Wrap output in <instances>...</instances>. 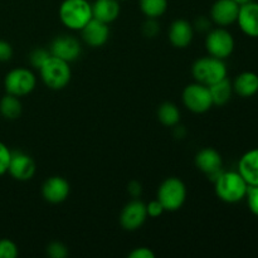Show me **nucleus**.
Listing matches in <instances>:
<instances>
[{"mask_svg": "<svg viewBox=\"0 0 258 258\" xmlns=\"http://www.w3.org/2000/svg\"><path fill=\"white\" fill-rule=\"evenodd\" d=\"M248 184L238 171H222L214 181L217 197L226 203L233 204L246 198Z\"/></svg>", "mask_w": 258, "mask_h": 258, "instance_id": "1", "label": "nucleus"}, {"mask_svg": "<svg viewBox=\"0 0 258 258\" xmlns=\"http://www.w3.org/2000/svg\"><path fill=\"white\" fill-rule=\"evenodd\" d=\"M58 15L66 28L81 30L93 18L92 4L88 0H63Z\"/></svg>", "mask_w": 258, "mask_h": 258, "instance_id": "2", "label": "nucleus"}, {"mask_svg": "<svg viewBox=\"0 0 258 258\" xmlns=\"http://www.w3.org/2000/svg\"><path fill=\"white\" fill-rule=\"evenodd\" d=\"M39 75L43 83L50 90L59 91L67 87L72 78L70 63L50 54L39 68Z\"/></svg>", "mask_w": 258, "mask_h": 258, "instance_id": "3", "label": "nucleus"}, {"mask_svg": "<svg viewBox=\"0 0 258 258\" xmlns=\"http://www.w3.org/2000/svg\"><path fill=\"white\" fill-rule=\"evenodd\" d=\"M227 66L223 59L212 57H202L191 66V76L194 81L204 86H211L227 77Z\"/></svg>", "mask_w": 258, "mask_h": 258, "instance_id": "4", "label": "nucleus"}, {"mask_svg": "<svg viewBox=\"0 0 258 258\" xmlns=\"http://www.w3.org/2000/svg\"><path fill=\"white\" fill-rule=\"evenodd\" d=\"M158 199L168 212H175L183 207L186 199V186L179 178L165 179L158 189Z\"/></svg>", "mask_w": 258, "mask_h": 258, "instance_id": "5", "label": "nucleus"}, {"mask_svg": "<svg viewBox=\"0 0 258 258\" xmlns=\"http://www.w3.org/2000/svg\"><path fill=\"white\" fill-rule=\"evenodd\" d=\"M37 85V77L28 68H14L9 71L4 78V87L7 93L17 97L29 95Z\"/></svg>", "mask_w": 258, "mask_h": 258, "instance_id": "6", "label": "nucleus"}, {"mask_svg": "<svg viewBox=\"0 0 258 258\" xmlns=\"http://www.w3.org/2000/svg\"><path fill=\"white\" fill-rule=\"evenodd\" d=\"M183 103L193 113H204L213 106L208 86L194 82L186 86L183 91Z\"/></svg>", "mask_w": 258, "mask_h": 258, "instance_id": "7", "label": "nucleus"}, {"mask_svg": "<svg viewBox=\"0 0 258 258\" xmlns=\"http://www.w3.org/2000/svg\"><path fill=\"white\" fill-rule=\"evenodd\" d=\"M206 48L209 55L226 59L234 50V38L223 27L209 30L206 37Z\"/></svg>", "mask_w": 258, "mask_h": 258, "instance_id": "8", "label": "nucleus"}, {"mask_svg": "<svg viewBox=\"0 0 258 258\" xmlns=\"http://www.w3.org/2000/svg\"><path fill=\"white\" fill-rule=\"evenodd\" d=\"M148 219L146 204L144 202L134 199L128 202L120 214V224L125 231L133 232L140 228Z\"/></svg>", "mask_w": 258, "mask_h": 258, "instance_id": "9", "label": "nucleus"}, {"mask_svg": "<svg viewBox=\"0 0 258 258\" xmlns=\"http://www.w3.org/2000/svg\"><path fill=\"white\" fill-rule=\"evenodd\" d=\"M196 165L214 183L223 171V159L216 149L204 148L196 155Z\"/></svg>", "mask_w": 258, "mask_h": 258, "instance_id": "10", "label": "nucleus"}, {"mask_svg": "<svg viewBox=\"0 0 258 258\" xmlns=\"http://www.w3.org/2000/svg\"><path fill=\"white\" fill-rule=\"evenodd\" d=\"M50 54L71 63L78 59L82 53V47L77 38L73 35H60L53 39L49 47Z\"/></svg>", "mask_w": 258, "mask_h": 258, "instance_id": "11", "label": "nucleus"}, {"mask_svg": "<svg viewBox=\"0 0 258 258\" xmlns=\"http://www.w3.org/2000/svg\"><path fill=\"white\" fill-rule=\"evenodd\" d=\"M35 163L33 158L23 151H12L8 173L19 181H27L34 176Z\"/></svg>", "mask_w": 258, "mask_h": 258, "instance_id": "12", "label": "nucleus"}, {"mask_svg": "<svg viewBox=\"0 0 258 258\" xmlns=\"http://www.w3.org/2000/svg\"><path fill=\"white\" fill-rule=\"evenodd\" d=\"M80 32L81 35H82L83 42L92 48L102 47L107 43L108 38H110L108 24L98 19H95V18H92Z\"/></svg>", "mask_w": 258, "mask_h": 258, "instance_id": "13", "label": "nucleus"}, {"mask_svg": "<svg viewBox=\"0 0 258 258\" xmlns=\"http://www.w3.org/2000/svg\"><path fill=\"white\" fill-rule=\"evenodd\" d=\"M239 7L234 0H217L211 8V18L219 27H228L237 22Z\"/></svg>", "mask_w": 258, "mask_h": 258, "instance_id": "14", "label": "nucleus"}, {"mask_svg": "<svg viewBox=\"0 0 258 258\" xmlns=\"http://www.w3.org/2000/svg\"><path fill=\"white\" fill-rule=\"evenodd\" d=\"M71 191L70 183L62 176H50L43 183L42 196L52 204H59L68 198Z\"/></svg>", "mask_w": 258, "mask_h": 258, "instance_id": "15", "label": "nucleus"}, {"mask_svg": "<svg viewBox=\"0 0 258 258\" xmlns=\"http://www.w3.org/2000/svg\"><path fill=\"white\" fill-rule=\"evenodd\" d=\"M237 23L244 34L251 38H258V3L252 0L241 5Z\"/></svg>", "mask_w": 258, "mask_h": 258, "instance_id": "16", "label": "nucleus"}, {"mask_svg": "<svg viewBox=\"0 0 258 258\" xmlns=\"http://www.w3.org/2000/svg\"><path fill=\"white\" fill-rule=\"evenodd\" d=\"M194 38V28L188 20L176 19L169 28V42L175 48H186Z\"/></svg>", "mask_w": 258, "mask_h": 258, "instance_id": "17", "label": "nucleus"}, {"mask_svg": "<svg viewBox=\"0 0 258 258\" xmlns=\"http://www.w3.org/2000/svg\"><path fill=\"white\" fill-rule=\"evenodd\" d=\"M238 173L248 185H258V148L242 155L238 161Z\"/></svg>", "mask_w": 258, "mask_h": 258, "instance_id": "18", "label": "nucleus"}, {"mask_svg": "<svg viewBox=\"0 0 258 258\" xmlns=\"http://www.w3.org/2000/svg\"><path fill=\"white\" fill-rule=\"evenodd\" d=\"M120 2L118 0H96L92 4V15L95 19L110 24L115 22L120 15Z\"/></svg>", "mask_w": 258, "mask_h": 258, "instance_id": "19", "label": "nucleus"}, {"mask_svg": "<svg viewBox=\"0 0 258 258\" xmlns=\"http://www.w3.org/2000/svg\"><path fill=\"white\" fill-rule=\"evenodd\" d=\"M233 92L239 97L249 98L258 92V75L251 71L239 73L233 82Z\"/></svg>", "mask_w": 258, "mask_h": 258, "instance_id": "20", "label": "nucleus"}, {"mask_svg": "<svg viewBox=\"0 0 258 258\" xmlns=\"http://www.w3.org/2000/svg\"><path fill=\"white\" fill-rule=\"evenodd\" d=\"M208 88L212 96V101H213V106H224L229 102L232 95H233V85L227 77L208 86Z\"/></svg>", "mask_w": 258, "mask_h": 258, "instance_id": "21", "label": "nucleus"}, {"mask_svg": "<svg viewBox=\"0 0 258 258\" xmlns=\"http://www.w3.org/2000/svg\"><path fill=\"white\" fill-rule=\"evenodd\" d=\"M23 106L19 97L7 93L0 100V115L7 120H17L22 115Z\"/></svg>", "mask_w": 258, "mask_h": 258, "instance_id": "22", "label": "nucleus"}, {"mask_svg": "<svg viewBox=\"0 0 258 258\" xmlns=\"http://www.w3.org/2000/svg\"><path fill=\"white\" fill-rule=\"evenodd\" d=\"M158 118L164 126L174 127L180 121V111L173 102H164L158 108Z\"/></svg>", "mask_w": 258, "mask_h": 258, "instance_id": "23", "label": "nucleus"}, {"mask_svg": "<svg viewBox=\"0 0 258 258\" xmlns=\"http://www.w3.org/2000/svg\"><path fill=\"white\" fill-rule=\"evenodd\" d=\"M139 4L143 14L153 19L160 18L168 9V0H140Z\"/></svg>", "mask_w": 258, "mask_h": 258, "instance_id": "24", "label": "nucleus"}, {"mask_svg": "<svg viewBox=\"0 0 258 258\" xmlns=\"http://www.w3.org/2000/svg\"><path fill=\"white\" fill-rule=\"evenodd\" d=\"M50 52L49 49H44V48H35L30 52L29 54V62L32 64V67L39 70L42 67L43 63L49 58Z\"/></svg>", "mask_w": 258, "mask_h": 258, "instance_id": "25", "label": "nucleus"}, {"mask_svg": "<svg viewBox=\"0 0 258 258\" xmlns=\"http://www.w3.org/2000/svg\"><path fill=\"white\" fill-rule=\"evenodd\" d=\"M18 246L8 238L0 239V258H15L18 256Z\"/></svg>", "mask_w": 258, "mask_h": 258, "instance_id": "26", "label": "nucleus"}, {"mask_svg": "<svg viewBox=\"0 0 258 258\" xmlns=\"http://www.w3.org/2000/svg\"><path fill=\"white\" fill-rule=\"evenodd\" d=\"M47 254L52 258H66L70 254L68 248L62 242H50L47 246Z\"/></svg>", "mask_w": 258, "mask_h": 258, "instance_id": "27", "label": "nucleus"}, {"mask_svg": "<svg viewBox=\"0 0 258 258\" xmlns=\"http://www.w3.org/2000/svg\"><path fill=\"white\" fill-rule=\"evenodd\" d=\"M246 199L251 213L258 217V185H248Z\"/></svg>", "mask_w": 258, "mask_h": 258, "instance_id": "28", "label": "nucleus"}, {"mask_svg": "<svg viewBox=\"0 0 258 258\" xmlns=\"http://www.w3.org/2000/svg\"><path fill=\"white\" fill-rule=\"evenodd\" d=\"M10 156H12V151L8 149V146L4 143L0 141V176L8 173Z\"/></svg>", "mask_w": 258, "mask_h": 258, "instance_id": "29", "label": "nucleus"}, {"mask_svg": "<svg viewBox=\"0 0 258 258\" xmlns=\"http://www.w3.org/2000/svg\"><path fill=\"white\" fill-rule=\"evenodd\" d=\"M160 30V27H159L156 19H153V18H148L145 23L143 24V32L145 34V37L148 38H154Z\"/></svg>", "mask_w": 258, "mask_h": 258, "instance_id": "30", "label": "nucleus"}, {"mask_svg": "<svg viewBox=\"0 0 258 258\" xmlns=\"http://www.w3.org/2000/svg\"><path fill=\"white\" fill-rule=\"evenodd\" d=\"M146 212H148V217L156 218V217H160L165 212V209H164L163 204L158 199H155V201H151L150 203L146 204Z\"/></svg>", "mask_w": 258, "mask_h": 258, "instance_id": "31", "label": "nucleus"}, {"mask_svg": "<svg viewBox=\"0 0 258 258\" xmlns=\"http://www.w3.org/2000/svg\"><path fill=\"white\" fill-rule=\"evenodd\" d=\"M13 57V47L7 40L0 39V62H8Z\"/></svg>", "mask_w": 258, "mask_h": 258, "instance_id": "32", "label": "nucleus"}, {"mask_svg": "<svg viewBox=\"0 0 258 258\" xmlns=\"http://www.w3.org/2000/svg\"><path fill=\"white\" fill-rule=\"evenodd\" d=\"M128 258H155V253L148 247H139L128 253Z\"/></svg>", "mask_w": 258, "mask_h": 258, "instance_id": "33", "label": "nucleus"}, {"mask_svg": "<svg viewBox=\"0 0 258 258\" xmlns=\"http://www.w3.org/2000/svg\"><path fill=\"white\" fill-rule=\"evenodd\" d=\"M127 191L134 199H138L141 196V193H143V186H141V184L138 180H133L128 183Z\"/></svg>", "mask_w": 258, "mask_h": 258, "instance_id": "34", "label": "nucleus"}, {"mask_svg": "<svg viewBox=\"0 0 258 258\" xmlns=\"http://www.w3.org/2000/svg\"><path fill=\"white\" fill-rule=\"evenodd\" d=\"M209 27H211V23L206 19V18H199L197 20V28L201 30H209Z\"/></svg>", "mask_w": 258, "mask_h": 258, "instance_id": "35", "label": "nucleus"}, {"mask_svg": "<svg viewBox=\"0 0 258 258\" xmlns=\"http://www.w3.org/2000/svg\"><path fill=\"white\" fill-rule=\"evenodd\" d=\"M234 2H236L238 5H243V4H246V3L252 2V0H234Z\"/></svg>", "mask_w": 258, "mask_h": 258, "instance_id": "36", "label": "nucleus"}, {"mask_svg": "<svg viewBox=\"0 0 258 258\" xmlns=\"http://www.w3.org/2000/svg\"><path fill=\"white\" fill-rule=\"evenodd\" d=\"M118 2H125V0H118Z\"/></svg>", "mask_w": 258, "mask_h": 258, "instance_id": "37", "label": "nucleus"}]
</instances>
